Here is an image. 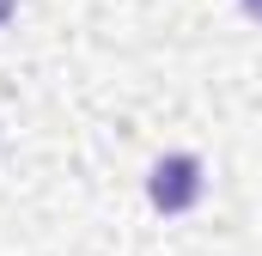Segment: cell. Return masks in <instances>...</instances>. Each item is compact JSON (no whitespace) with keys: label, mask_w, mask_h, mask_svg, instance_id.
Returning a JSON list of instances; mask_svg holds the SVG:
<instances>
[{"label":"cell","mask_w":262,"mask_h":256,"mask_svg":"<svg viewBox=\"0 0 262 256\" xmlns=\"http://www.w3.org/2000/svg\"><path fill=\"white\" fill-rule=\"evenodd\" d=\"M146 195H152L159 214H189V207L201 201V159H195V153H171V159H159Z\"/></svg>","instance_id":"cell-1"},{"label":"cell","mask_w":262,"mask_h":256,"mask_svg":"<svg viewBox=\"0 0 262 256\" xmlns=\"http://www.w3.org/2000/svg\"><path fill=\"white\" fill-rule=\"evenodd\" d=\"M12 6H18V0H0V25H6V18H12Z\"/></svg>","instance_id":"cell-2"},{"label":"cell","mask_w":262,"mask_h":256,"mask_svg":"<svg viewBox=\"0 0 262 256\" xmlns=\"http://www.w3.org/2000/svg\"><path fill=\"white\" fill-rule=\"evenodd\" d=\"M244 12H250V18H262V0H244Z\"/></svg>","instance_id":"cell-3"}]
</instances>
